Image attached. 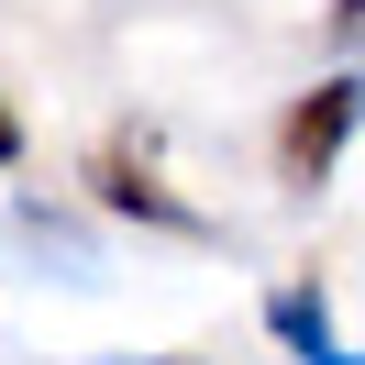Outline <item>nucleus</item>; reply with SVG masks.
Segmentation results:
<instances>
[{"instance_id": "1", "label": "nucleus", "mask_w": 365, "mask_h": 365, "mask_svg": "<svg viewBox=\"0 0 365 365\" xmlns=\"http://www.w3.org/2000/svg\"><path fill=\"white\" fill-rule=\"evenodd\" d=\"M354 144V67L343 78H321L310 100L288 111V178H332V155Z\"/></svg>"}, {"instance_id": "4", "label": "nucleus", "mask_w": 365, "mask_h": 365, "mask_svg": "<svg viewBox=\"0 0 365 365\" xmlns=\"http://www.w3.org/2000/svg\"><path fill=\"white\" fill-rule=\"evenodd\" d=\"M0 166H23V111L0 100Z\"/></svg>"}, {"instance_id": "2", "label": "nucleus", "mask_w": 365, "mask_h": 365, "mask_svg": "<svg viewBox=\"0 0 365 365\" xmlns=\"http://www.w3.org/2000/svg\"><path fill=\"white\" fill-rule=\"evenodd\" d=\"M89 178H100V210H122V222H155V232H210L200 210H188L178 188L155 178V166H133V155H122V144H111V155L89 166Z\"/></svg>"}, {"instance_id": "3", "label": "nucleus", "mask_w": 365, "mask_h": 365, "mask_svg": "<svg viewBox=\"0 0 365 365\" xmlns=\"http://www.w3.org/2000/svg\"><path fill=\"white\" fill-rule=\"evenodd\" d=\"M266 321H277V343H288L299 365H354V354L332 343V321H321V299H310V288H277V299H266Z\"/></svg>"}, {"instance_id": "5", "label": "nucleus", "mask_w": 365, "mask_h": 365, "mask_svg": "<svg viewBox=\"0 0 365 365\" xmlns=\"http://www.w3.org/2000/svg\"><path fill=\"white\" fill-rule=\"evenodd\" d=\"M166 365H178V354H166Z\"/></svg>"}]
</instances>
